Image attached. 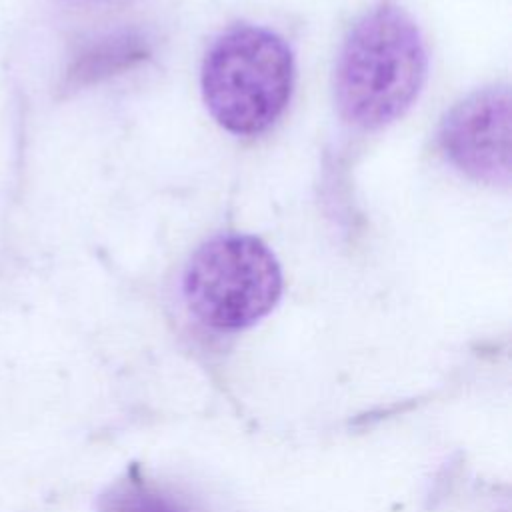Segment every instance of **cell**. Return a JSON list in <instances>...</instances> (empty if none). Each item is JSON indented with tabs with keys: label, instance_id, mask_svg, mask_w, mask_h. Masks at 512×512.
Segmentation results:
<instances>
[{
	"label": "cell",
	"instance_id": "obj_1",
	"mask_svg": "<svg viewBox=\"0 0 512 512\" xmlns=\"http://www.w3.org/2000/svg\"><path fill=\"white\" fill-rule=\"evenodd\" d=\"M426 70V46L416 22L398 6H378L354 24L338 54V112L352 126L382 128L412 106Z\"/></svg>",
	"mask_w": 512,
	"mask_h": 512
},
{
	"label": "cell",
	"instance_id": "obj_2",
	"mask_svg": "<svg viewBox=\"0 0 512 512\" xmlns=\"http://www.w3.org/2000/svg\"><path fill=\"white\" fill-rule=\"evenodd\" d=\"M200 80L214 120L232 134L254 136L284 112L294 86V56L272 30L238 24L212 42Z\"/></svg>",
	"mask_w": 512,
	"mask_h": 512
},
{
	"label": "cell",
	"instance_id": "obj_3",
	"mask_svg": "<svg viewBox=\"0 0 512 512\" xmlns=\"http://www.w3.org/2000/svg\"><path fill=\"white\" fill-rule=\"evenodd\" d=\"M182 294L188 310L216 330H242L280 300L282 270L272 250L250 234H220L188 260Z\"/></svg>",
	"mask_w": 512,
	"mask_h": 512
},
{
	"label": "cell",
	"instance_id": "obj_4",
	"mask_svg": "<svg viewBox=\"0 0 512 512\" xmlns=\"http://www.w3.org/2000/svg\"><path fill=\"white\" fill-rule=\"evenodd\" d=\"M440 146L466 176L508 186L512 174V100L506 86L484 88L458 102L442 120Z\"/></svg>",
	"mask_w": 512,
	"mask_h": 512
},
{
	"label": "cell",
	"instance_id": "obj_5",
	"mask_svg": "<svg viewBox=\"0 0 512 512\" xmlns=\"http://www.w3.org/2000/svg\"><path fill=\"white\" fill-rule=\"evenodd\" d=\"M104 512H184L168 496L140 484L128 482L112 490L106 498Z\"/></svg>",
	"mask_w": 512,
	"mask_h": 512
}]
</instances>
